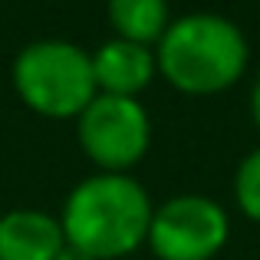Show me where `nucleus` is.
<instances>
[{
  "label": "nucleus",
  "mask_w": 260,
  "mask_h": 260,
  "mask_svg": "<svg viewBox=\"0 0 260 260\" xmlns=\"http://www.w3.org/2000/svg\"><path fill=\"white\" fill-rule=\"evenodd\" d=\"M56 260H92V257H86L83 250H76V247H70V244H66V247H63V254H59Z\"/></svg>",
  "instance_id": "nucleus-11"
},
{
  "label": "nucleus",
  "mask_w": 260,
  "mask_h": 260,
  "mask_svg": "<svg viewBox=\"0 0 260 260\" xmlns=\"http://www.w3.org/2000/svg\"><path fill=\"white\" fill-rule=\"evenodd\" d=\"M13 86L33 112L46 119H73L99 95L92 53L66 40H37L13 59Z\"/></svg>",
  "instance_id": "nucleus-3"
},
{
  "label": "nucleus",
  "mask_w": 260,
  "mask_h": 260,
  "mask_svg": "<svg viewBox=\"0 0 260 260\" xmlns=\"http://www.w3.org/2000/svg\"><path fill=\"white\" fill-rule=\"evenodd\" d=\"M63 247V224L46 211L17 208L0 217V260H56Z\"/></svg>",
  "instance_id": "nucleus-7"
},
{
  "label": "nucleus",
  "mask_w": 260,
  "mask_h": 260,
  "mask_svg": "<svg viewBox=\"0 0 260 260\" xmlns=\"http://www.w3.org/2000/svg\"><path fill=\"white\" fill-rule=\"evenodd\" d=\"M231 237L228 211L204 194H178L152 211L148 247L158 260H211Z\"/></svg>",
  "instance_id": "nucleus-5"
},
{
  "label": "nucleus",
  "mask_w": 260,
  "mask_h": 260,
  "mask_svg": "<svg viewBox=\"0 0 260 260\" xmlns=\"http://www.w3.org/2000/svg\"><path fill=\"white\" fill-rule=\"evenodd\" d=\"M152 198L135 178L102 172L79 181L63 204V237L92 260H115L148 241Z\"/></svg>",
  "instance_id": "nucleus-1"
},
{
  "label": "nucleus",
  "mask_w": 260,
  "mask_h": 260,
  "mask_svg": "<svg viewBox=\"0 0 260 260\" xmlns=\"http://www.w3.org/2000/svg\"><path fill=\"white\" fill-rule=\"evenodd\" d=\"M152 142V122L139 99L99 92L79 112V145L102 172L125 175Z\"/></svg>",
  "instance_id": "nucleus-4"
},
{
  "label": "nucleus",
  "mask_w": 260,
  "mask_h": 260,
  "mask_svg": "<svg viewBox=\"0 0 260 260\" xmlns=\"http://www.w3.org/2000/svg\"><path fill=\"white\" fill-rule=\"evenodd\" d=\"M250 59L247 37L234 20L221 13H188L168 23L158 40L161 76L178 92L188 95H214L224 92L244 76Z\"/></svg>",
  "instance_id": "nucleus-2"
},
{
  "label": "nucleus",
  "mask_w": 260,
  "mask_h": 260,
  "mask_svg": "<svg viewBox=\"0 0 260 260\" xmlns=\"http://www.w3.org/2000/svg\"><path fill=\"white\" fill-rule=\"evenodd\" d=\"M109 20L115 33L132 43H158L168 30V0H109Z\"/></svg>",
  "instance_id": "nucleus-8"
},
{
  "label": "nucleus",
  "mask_w": 260,
  "mask_h": 260,
  "mask_svg": "<svg viewBox=\"0 0 260 260\" xmlns=\"http://www.w3.org/2000/svg\"><path fill=\"white\" fill-rule=\"evenodd\" d=\"M234 201L241 208L244 217L260 224V148L250 155H244V161L237 165L234 175Z\"/></svg>",
  "instance_id": "nucleus-9"
},
{
  "label": "nucleus",
  "mask_w": 260,
  "mask_h": 260,
  "mask_svg": "<svg viewBox=\"0 0 260 260\" xmlns=\"http://www.w3.org/2000/svg\"><path fill=\"white\" fill-rule=\"evenodd\" d=\"M92 73H95V89L106 95H125V99H139L142 89L158 73L155 53L132 40H109L92 53Z\"/></svg>",
  "instance_id": "nucleus-6"
},
{
  "label": "nucleus",
  "mask_w": 260,
  "mask_h": 260,
  "mask_svg": "<svg viewBox=\"0 0 260 260\" xmlns=\"http://www.w3.org/2000/svg\"><path fill=\"white\" fill-rule=\"evenodd\" d=\"M250 115H254V125L260 128V73H257V83H254V92H250Z\"/></svg>",
  "instance_id": "nucleus-10"
}]
</instances>
